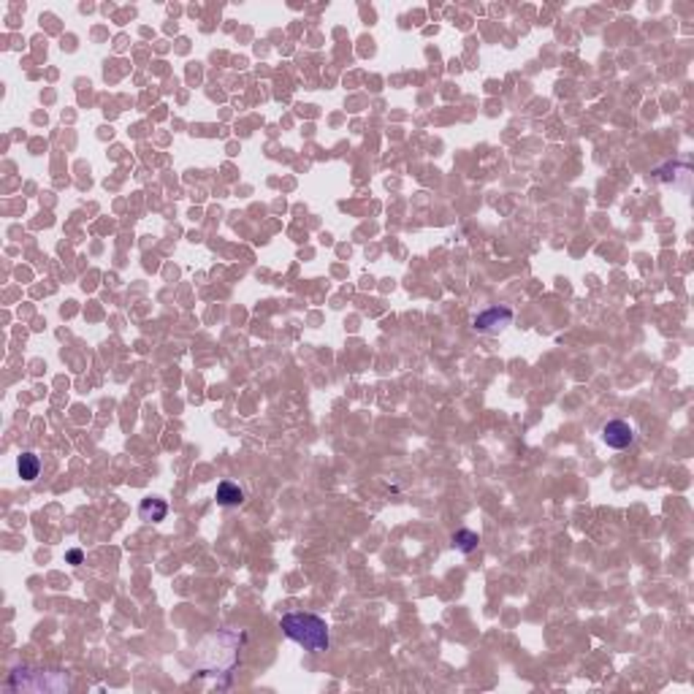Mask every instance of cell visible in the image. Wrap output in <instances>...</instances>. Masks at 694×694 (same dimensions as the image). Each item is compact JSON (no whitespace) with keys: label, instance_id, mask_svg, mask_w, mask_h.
Masks as SVG:
<instances>
[{"label":"cell","instance_id":"8","mask_svg":"<svg viewBox=\"0 0 694 694\" xmlns=\"http://www.w3.org/2000/svg\"><path fill=\"white\" fill-rule=\"evenodd\" d=\"M68 561H71V564H81V561H84V553L79 548L68 550Z\"/></svg>","mask_w":694,"mask_h":694},{"label":"cell","instance_id":"2","mask_svg":"<svg viewBox=\"0 0 694 694\" xmlns=\"http://www.w3.org/2000/svg\"><path fill=\"white\" fill-rule=\"evenodd\" d=\"M602 439H605L608 447L624 450V447H629L635 442V429L626 421H610V423L602 426Z\"/></svg>","mask_w":694,"mask_h":694},{"label":"cell","instance_id":"1","mask_svg":"<svg viewBox=\"0 0 694 694\" xmlns=\"http://www.w3.org/2000/svg\"><path fill=\"white\" fill-rule=\"evenodd\" d=\"M280 629L291 637L293 643H298L301 648H307L309 654H320L329 651L331 637L326 619L315 616V613H285L280 619Z\"/></svg>","mask_w":694,"mask_h":694},{"label":"cell","instance_id":"5","mask_svg":"<svg viewBox=\"0 0 694 694\" xmlns=\"http://www.w3.org/2000/svg\"><path fill=\"white\" fill-rule=\"evenodd\" d=\"M139 515H142V521H146V523H160L168 515V505L163 499H144L142 508H139Z\"/></svg>","mask_w":694,"mask_h":694},{"label":"cell","instance_id":"7","mask_svg":"<svg viewBox=\"0 0 694 694\" xmlns=\"http://www.w3.org/2000/svg\"><path fill=\"white\" fill-rule=\"evenodd\" d=\"M477 543H480V537H477V532H472V529H459L453 534V548H459L461 553H472L477 548Z\"/></svg>","mask_w":694,"mask_h":694},{"label":"cell","instance_id":"3","mask_svg":"<svg viewBox=\"0 0 694 694\" xmlns=\"http://www.w3.org/2000/svg\"><path fill=\"white\" fill-rule=\"evenodd\" d=\"M510 320H512V312L508 307H491V309L480 312L475 318V329L483 331V334H488V331H497V329H502V326H508Z\"/></svg>","mask_w":694,"mask_h":694},{"label":"cell","instance_id":"6","mask_svg":"<svg viewBox=\"0 0 694 694\" xmlns=\"http://www.w3.org/2000/svg\"><path fill=\"white\" fill-rule=\"evenodd\" d=\"M17 470H19V477L25 483H33L38 477V472H41V461H38L36 453H22L19 461H17Z\"/></svg>","mask_w":694,"mask_h":694},{"label":"cell","instance_id":"4","mask_svg":"<svg viewBox=\"0 0 694 694\" xmlns=\"http://www.w3.org/2000/svg\"><path fill=\"white\" fill-rule=\"evenodd\" d=\"M242 502H244V491L239 488V483L222 480L218 485V505H222V508H236V505H242Z\"/></svg>","mask_w":694,"mask_h":694}]
</instances>
